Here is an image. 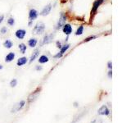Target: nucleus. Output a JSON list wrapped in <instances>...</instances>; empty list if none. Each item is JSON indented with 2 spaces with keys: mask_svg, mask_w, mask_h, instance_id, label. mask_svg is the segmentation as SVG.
<instances>
[{
  "mask_svg": "<svg viewBox=\"0 0 131 123\" xmlns=\"http://www.w3.org/2000/svg\"><path fill=\"white\" fill-rule=\"evenodd\" d=\"M75 107H77V102H75Z\"/></svg>",
  "mask_w": 131,
  "mask_h": 123,
  "instance_id": "31",
  "label": "nucleus"
},
{
  "mask_svg": "<svg viewBox=\"0 0 131 123\" xmlns=\"http://www.w3.org/2000/svg\"><path fill=\"white\" fill-rule=\"evenodd\" d=\"M97 35H90V36H89V37H87L83 42L84 43H85V42H89V41H91V40H93V39H95L96 38H97Z\"/></svg>",
  "mask_w": 131,
  "mask_h": 123,
  "instance_id": "22",
  "label": "nucleus"
},
{
  "mask_svg": "<svg viewBox=\"0 0 131 123\" xmlns=\"http://www.w3.org/2000/svg\"><path fill=\"white\" fill-rule=\"evenodd\" d=\"M26 35V30H24V29H18V30H16L15 32L16 38L18 39H24Z\"/></svg>",
  "mask_w": 131,
  "mask_h": 123,
  "instance_id": "9",
  "label": "nucleus"
},
{
  "mask_svg": "<svg viewBox=\"0 0 131 123\" xmlns=\"http://www.w3.org/2000/svg\"><path fill=\"white\" fill-rule=\"evenodd\" d=\"M27 63H28L27 57H21L17 60V61H16V65H17L18 67H22V66L26 65Z\"/></svg>",
  "mask_w": 131,
  "mask_h": 123,
  "instance_id": "13",
  "label": "nucleus"
},
{
  "mask_svg": "<svg viewBox=\"0 0 131 123\" xmlns=\"http://www.w3.org/2000/svg\"><path fill=\"white\" fill-rule=\"evenodd\" d=\"M61 46H62V43L61 42V41H59V40H57V42H56V47L57 48H61Z\"/></svg>",
  "mask_w": 131,
  "mask_h": 123,
  "instance_id": "25",
  "label": "nucleus"
},
{
  "mask_svg": "<svg viewBox=\"0 0 131 123\" xmlns=\"http://www.w3.org/2000/svg\"><path fill=\"white\" fill-rule=\"evenodd\" d=\"M107 67L109 70H112V61H109L108 63H107Z\"/></svg>",
  "mask_w": 131,
  "mask_h": 123,
  "instance_id": "26",
  "label": "nucleus"
},
{
  "mask_svg": "<svg viewBox=\"0 0 131 123\" xmlns=\"http://www.w3.org/2000/svg\"><path fill=\"white\" fill-rule=\"evenodd\" d=\"M7 31H8V30H7V26H3L1 29H0V34L1 35H6Z\"/></svg>",
  "mask_w": 131,
  "mask_h": 123,
  "instance_id": "23",
  "label": "nucleus"
},
{
  "mask_svg": "<svg viewBox=\"0 0 131 123\" xmlns=\"http://www.w3.org/2000/svg\"><path fill=\"white\" fill-rule=\"evenodd\" d=\"M3 46L7 49H10L12 48V46H13V43H12V41L10 39H6L3 42Z\"/></svg>",
  "mask_w": 131,
  "mask_h": 123,
  "instance_id": "17",
  "label": "nucleus"
},
{
  "mask_svg": "<svg viewBox=\"0 0 131 123\" xmlns=\"http://www.w3.org/2000/svg\"><path fill=\"white\" fill-rule=\"evenodd\" d=\"M37 44H38V39L36 38H30L28 40V46L30 48H35Z\"/></svg>",
  "mask_w": 131,
  "mask_h": 123,
  "instance_id": "15",
  "label": "nucleus"
},
{
  "mask_svg": "<svg viewBox=\"0 0 131 123\" xmlns=\"http://www.w3.org/2000/svg\"><path fill=\"white\" fill-rule=\"evenodd\" d=\"M45 31V24L43 22H38L33 28V32L36 35H42Z\"/></svg>",
  "mask_w": 131,
  "mask_h": 123,
  "instance_id": "2",
  "label": "nucleus"
},
{
  "mask_svg": "<svg viewBox=\"0 0 131 123\" xmlns=\"http://www.w3.org/2000/svg\"><path fill=\"white\" fill-rule=\"evenodd\" d=\"M67 15L65 13V12H61V15H60V17L57 20V22L55 26V29L57 30H61V28L64 26V25L67 23Z\"/></svg>",
  "mask_w": 131,
  "mask_h": 123,
  "instance_id": "1",
  "label": "nucleus"
},
{
  "mask_svg": "<svg viewBox=\"0 0 131 123\" xmlns=\"http://www.w3.org/2000/svg\"><path fill=\"white\" fill-rule=\"evenodd\" d=\"M39 53H40V51H39V48L35 49L34 52L32 53V54H31V56H30V63H33V61H34L37 58V57H39Z\"/></svg>",
  "mask_w": 131,
  "mask_h": 123,
  "instance_id": "12",
  "label": "nucleus"
},
{
  "mask_svg": "<svg viewBox=\"0 0 131 123\" xmlns=\"http://www.w3.org/2000/svg\"><path fill=\"white\" fill-rule=\"evenodd\" d=\"M15 23H16V22H15V19H14L13 16H10V17L8 18L7 20V26H13L15 25Z\"/></svg>",
  "mask_w": 131,
  "mask_h": 123,
  "instance_id": "20",
  "label": "nucleus"
},
{
  "mask_svg": "<svg viewBox=\"0 0 131 123\" xmlns=\"http://www.w3.org/2000/svg\"><path fill=\"white\" fill-rule=\"evenodd\" d=\"M53 37H54V34H52V33H51V34H46L43 36V38L42 39V44H41V45L48 44L52 43V41L53 40Z\"/></svg>",
  "mask_w": 131,
  "mask_h": 123,
  "instance_id": "8",
  "label": "nucleus"
},
{
  "mask_svg": "<svg viewBox=\"0 0 131 123\" xmlns=\"http://www.w3.org/2000/svg\"><path fill=\"white\" fill-rule=\"evenodd\" d=\"M70 46H71V45H70V44L65 43V44H62V46H61V48H60V51L57 53L56 55L53 56V57H54V58H56V59L61 58V57L64 55V53L70 48Z\"/></svg>",
  "mask_w": 131,
  "mask_h": 123,
  "instance_id": "3",
  "label": "nucleus"
},
{
  "mask_svg": "<svg viewBox=\"0 0 131 123\" xmlns=\"http://www.w3.org/2000/svg\"><path fill=\"white\" fill-rule=\"evenodd\" d=\"M3 68V65L2 64H0V70H2Z\"/></svg>",
  "mask_w": 131,
  "mask_h": 123,
  "instance_id": "30",
  "label": "nucleus"
},
{
  "mask_svg": "<svg viewBox=\"0 0 131 123\" xmlns=\"http://www.w3.org/2000/svg\"><path fill=\"white\" fill-rule=\"evenodd\" d=\"M107 76H108V77L110 78V79H112V70H110V71H108Z\"/></svg>",
  "mask_w": 131,
  "mask_h": 123,
  "instance_id": "27",
  "label": "nucleus"
},
{
  "mask_svg": "<svg viewBox=\"0 0 131 123\" xmlns=\"http://www.w3.org/2000/svg\"><path fill=\"white\" fill-rule=\"evenodd\" d=\"M16 85H17V80L16 79H13L10 81V86L11 87H16Z\"/></svg>",
  "mask_w": 131,
  "mask_h": 123,
  "instance_id": "24",
  "label": "nucleus"
},
{
  "mask_svg": "<svg viewBox=\"0 0 131 123\" xmlns=\"http://www.w3.org/2000/svg\"><path fill=\"white\" fill-rule=\"evenodd\" d=\"M39 93V92L36 91V94H35V93L31 94V95H30V97H29V102H32L33 100H35V98H37V96H38Z\"/></svg>",
  "mask_w": 131,
  "mask_h": 123,
  "instance_id": "21",
  "label": "nucleus"
},
{
  "mask_svg": "<svg viewBox=\"0 0 131 123\" xmlns=\"http://www.w3.org/2000/svg\"><path fill=\"white\" fill-rule=\"evenodd\" d=\"M105 0H95L93 3V7H92V10H91V16H93L97 13V11Z\"/></svg>",
  "mask_w": 131,
  "mask_h": 123,
  "instance_id": "4",
  "label": "nucleus"
},
{
  "mask_svg": "<svg viewBox=\"0 0 131 123\" xmlns=\"http://www.w3.org/2000/svg\"><path fill=\"white\" fill-rule=\"evenodd\" d=\"M39 15V14L38 11H37L36 9H35V8H31V9H30V11H29V16H28L29 22H33L35 20H36L37 18H38Z\"/></svg>",
  "mask_w": 131,
  "mask_h": 123,
  "instance_id": "5",
  "label": "nucleus"
},
{
  "mask_svg": "<svg viewBox=\"0 0 131 123\" xmlns=\"http://www.w3.org/2000/svg\"><path fill=\"white\" fill-rule=\"evenodd\" d=\"M52 5L51 3H48V4H47L46 6L43 7L42 11H41L40 13H39V14L40 16H46L50 14V12L52 11Z\"/></svg>",
  "mask_w": 131,
  "mask_h": 123,
  "instance_id": "6",
  "label": "nucleus"
},
{
  "mask_svg": "<svg viewBox=\"0 0 131 123\" xmlns=\"http://www.w3.org/2000/svg\"><path fill=\"white\" fill-rule=\"evenodd\" d=\"M84 27L83 26H80L77 28V30L75 32V35H82L84 34Z\"/></svg>",
  "mask_w": 131,
  "mask_h": 123,
  "instance_id": "19",
  "label": "nucleus"
},
{
  "mask_svg": "<svg viewBox=\"0 0 131 123\" xmlns=\"http://www.w3.org/2000/svg\"><path fill=\"white\" fill-rule=\"evenodd\" d=\"M61 30H62V32L66 35L69 36L72 33L73 28H72V26L70 23H66L62 26V28H61Z\"/></svg>",
  "mask_w": 131,
  "mask_h": 123,
  "instance_id": "7",
  "label": "nucleus"
},
{
  "mask_svg": "<svg viewBox=\"0 0 131 123\" xmlns=\"http://www.w3.org/2000/svg\"><path fill=\"white\" fill-rule=\"evenodd\" d=\"M42 69H43V67H41V66H36V67H35V70H36V71H41Z\"/></svg>",
  "mask_w": 131,
  "mask_h": 123,
  "instance_id": "28",
  "label": "nucleus"
},
{
  "mask_svg": "<svg viewBox=\"0 0 131 123\" xmlns=\"http://www.w3.org/2000/svg\"><path fill=\"white\" fill-rule=\"evenodd\" d=\"M18 48H19L20 52L22 54H24V53H26V52L27 46H26V44L20 43V44H19V45H18Z\"/></svg>",
  "mask_w": 131,
  "mask_h": 123,
  "instance_id": "18",
  "label": "nucleus"
},
{
  "mask_svg": "<svg viewBox=\"0 0 131 123\" xmlns=\"http://www.w3.org/2000/svg\"><path fill=\"white\" fill-rule=\"evenodd\" d=\"M97 113L99 115H104V116H107L110 114V110L106 105H102L101 108L98 109Z\"/></svg>",
  "mask_w": 131,
  "mask_h": 123,
  "instance_id": "10",
  "label": "nucleus"
},
{
  "mask_svg": "<svg viewBox=\"0 0 131 123\" xmlns=\"http://www.w3.org/2000/svg\"><path fill=\"white\" fill-rule=\"evenodd\" d=\"M4 20V16L3 15H0V24H2V22Z\"/></svg>",
  "mask_w": 131,
  "mask_h": 123,
  "instance_id": "29",
  "label": "nucleus"
},
{
  "mask_svg": "<svg viewBox=\"0 0 131 123\" xmlns=\"http://www.w3.org/2000/svg\"><path fill=\"white\" fill-rule=\"evenodd\" d=\"M48 61H49V58H48V57L46 56V55H41L39 57V59H38V61L40 64L46 63H48Z\"/></svg>",
  "mask_w": 131,
  "mask_h": 123,
  "instance_id": "16",
  "label": "nucleus"
},
{
  "mask_svg": "<svg viewBox=\"0 0 131 123\" xmlns=\"http://www.w3.org/2000/svg\"><path fill=\"white\" fill-rule=\"evenodd\" d=\"M15 57H16V53H13V52L8 53L6 55V57H5V63H11V61H12L15 59Z\"/></svg>",
  "mask_w": 131,
  "mask_h": 123,
  "instance_id": "11",
  "label": "nucleus"
},
{
  "mask_svg": "<svg viewBox=\"0 0 131 123\" xmlns=\"http://www.w3.org/2000/svg\"><path fill=\"white\" fill-rule=\"evenodd\" d=\"M25 104H26V102H25L24 100L20 101L18 104H16V105L15 106V108L12 110V112H17V111L20 110V109H21V108H23V107L25 106Z\"/></svg>",
  "mask_w": 131,
  "mask_h": 123,
  "instance_id": "14",
  "label": "nucleus"
}]
</instances>
